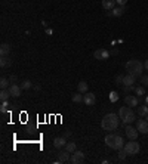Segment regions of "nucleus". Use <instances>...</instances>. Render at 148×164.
<instances>
[{
    "mask_svg": "<svg viewBox=\"0 0 148 164\" xmlns=\"http://www.w3.org/2000/svg\"><path fill=\"white\" fill-rule=\"evenodd\" d=\"M120 126V117L116 114H107L101 121V127L104 130H116Z\"/></svg>",
    "mask_w": 148,
    "mask_h": 164,
    "instance_id": "f257e3e1",
    "label": "nucleus"
},
{
    "mask_svg": "<svg viewBox=\"0 0 148 164\" xmlns=\"http://www.w3.org/2000/svg\"><path fill=\"white\" fill-rule=\"evenodd\" d=\"M104 140H105L107 146L111 148V149L118 151L121 148H125V139H123L120 135H107Z\"/></svg>",
    "mask_w": 148,
    "mask_h": 164,
    "instance_id": "f03ea898",
    "label": "nucleus"
},
{
    "mask_svg": "<svg viewBox=\"0 0 148 164\" xmlns=\"http://www.w3.org/2000/svg\"><path fill=\"white\" fill-rule=\"evenodd\" d=\"M126 69H128V73L135 76V77H139L142 74V69H144V64L138 59H130L126 62Z\"/></svg>",
    "mask_w": 148,
    "mask_h": 164,
    "instance_id": "7ed1b4c3",
    "label": "nucleus"
},
{
    "mask_svg": "<svg viewBox=\"0 0 148 164\" xmlns=\"http://www.w3.org/2000/svg\"><path fill=\"white\" fill-rule=\"evenodd\" d=\"M118 117L125 124H130L135 121V112L130 109V107H121L118 111Z\"/></svg>",
    "mask_w": 148,
    "mask_h": 164,
    "instance_id": "20e7f679",
    "label": "nucleus"
},
{
    "mask_svg": "<svg viewBox=\"0 0 148 164\" xmlns=\"http://www.w3.org/2000/svg\"><path fill=\"white\" fill-rule=\"evenodd\" d=\"M125 149L128 151V154H129V155H135V154H138V152H139L141 145H139L138 142H135V140H132V142L125 144Z\"/></svg>",
    "mask_w": 148,
    "mask_h": 164,
    "instance_id": "39448f33",
    "label": "nucleus"
},
{
    "mask_svg": "<svg viewBox=\"0 0 148 164\" xmlns=\"http://www.w3.org/2000/svg\"><path fill=\"white\" fill-rule=\"evenodd\" d=\"M93 58L98 59V61H105V59L110 58V52L107 49H98V50H95Z\"/></svg>",
    "mask_w": 148,
    "mask_h": 164,
    "instance_id": "423d86ee",
    "label": "nucleus"
},
{
    "mask_svg": "<svg viewBox=\"0 0 148 164\" xmlns=\"http://www.w3.org/2000/svg\"><path fill=\"white\" fill-rule=\"evenodd\" d=\"M136 129H138V132H139V133L147 135V133H148V121H147V120L139 118V120L136 121Z\"/></svg>",
    "mask_w": 148,
    "mask_h": 164,
    "instance_id": "0eeeda50",
    "label": "nucleus"
},
{
    "mask_svg": "<svg viewBox=\"0 0 148 164\" xmlns=\"http://www.w3.org/2000/svg\"><path fill=\"white\" fill-rule=\"evenodd\" d=\"M85 161V154L82 151H74L73 155H71V163L73 164H80Z\"/></svg>",
    "mask_w": 148,
    "mask_h": 164,
    "instance_id": "6e6552de",
    "label": "nucleus"
},
{
    "mask_svg": "<svg viewBox=\"0 0 148 164\" xmlns=\"http://www.w3.org/2000/svg\"><path fill=\"white\" fill-rule=\"evenodd\" d=\"M125 132H126V136H128L130 140H136V137H138V129H135V127H132V126L126 124Z\"/></svg>",
    "mask_w": 148,
    "mask_h": 164,
    "instance_id": "1a4fd4ad",
    "label": "nucleus"
},
{
    "mask_svg": "<svg viewBox=\"0 0 148 164\" xmlns=\"http://www.w3.org/2000/svg\"><path fill=\"white\" fill-rule=\"evenodd\" d=\"M125 102H126V105H128V107H138V105H139V99H138V96L129 95V93L125 96Z\"/></svg>",
    "mask_w": 148,
    "mask_h": 164,
    "instance_id": "9d476101",
    "label": "nucleus"
},
{
    "mask_svg": "<svg viewBox=\"0 0 148 164\" xmlns=\"http://www.w3.org/2000/svg\"><path fill=\"white\" fill-rule=\"evenodd\" d=\"M83 102H85L87 107H92V105H95V102H96V96L93 95L92 92H86V95L83 96Z\"/></svg>",
    "mask_w": 148,
    "mask_h": 164,
    "instance_id": "9b49d317",
    "label": "nucleus"
},
{
    "mask_svg": "<svg viewBox=\"0 0 148 164\" xmlns=\"http://www.w3.org/2000/svg\"><path fill=\"white\" fill-rule=\"evenodd\" d=\"M70 154H71V152H68L67 149L59 151V152H58V161H59V163H68V161H71Z\"/></svg>",
    "mask_w": 148,
    "mask_h": 164,
    "instance_id": "f8f14e48",
    "label": "nucleus"
},
{
    "mask_svg": "<svg viewBox=\"0 0 148 164\" xmlns=\"http://www.w3.org/2000/svg\"><path fill=\"white\" fill-rule=\"evenodd\" d=\"M21 86H18V84H11L9 86V92H11V96H13V98H18V96H21Z\"/></svg>",
    "mask_w": 148,
    "mask_h": 164,
    "instance_id": "ddd939ff",
    "label": "nucleus"
},
{
    "mask_svg": "<svg viewBox=\"0 0 148 164\" xmlns=\"http://www.w3.org/2000/svg\"><path fill=\"white\" fill-rule=\"evenodd\" d=\"M65 145H67V137L59 136V137L54 139V146L55 148H65Z\"/></svg>",
    "mask_w": 148,
    "mask_h": 164,
    "instance_id": "4468645a",
    "label": "nucleus"
},
{
    "mask_svg": "<svg viewBox=\"0 0 148 164\" xmlns=\"http://www.w3.org/2000/svg\"><path fill=\"white\" fill-rule=\"evenodd\" d=\"M135 81H136V77L128 73V76H125V80H123V86H133Z\"/></svg>",
    "mask_w": 148,
    "mask_h": 164,
    "instance_id": "2eb2a0df",
    "label": "nucleus"
},
{
    "mask_svg": "<svg viewBox=\"0 0 148 164\" xmlns=\"http://www.w3.org/2000/svg\"><path fill=\"white\" fill-rule=\"evenodd\" d=\"M116 6V0H102V8L105 11H113Z\"/></svg>",
    "mask_w": 148,
    "mask_h": 164,
    "instance_id": "dca6fc26",
    "label": "nucleus"
},
{
    "mask_svg": "<svg viewBox=\"0 0 148 164\" xmlns=\"http://www.w3.org/2000/svg\"><path fill=\"white\" fill-rule=\"evenodd\" d=\"M11 44H8V43H3L2 46H0V55L2 56H6V55H9L11 53Z\"/></svg>",
    "mask_w": 148,
    "mask_h": 164,
    "instance_id": "f3484780",
    "label": "nucleus"
},
{
    "mask_svg": "<svg viewBox=\"0 0 148 164\" xmlns=\"http://www.w3.org/2000/svg\"><path fill=\"white\" fill-rule=\"evenodd\" d=\"M123 13H125V6H118V8H114L113 9V12H111V15L113 16H123Z\"/></svg>",
    "mask_w": 148,
    "mask_h": 164,
    "instance_id": "a211bd4d",
    "label": "nucleus"
},
{
    "mask_svg": "<svg viewBox=\"0 0 148 164\" xmlns=\"http://www.w3.org/2000/svg\"><path fill=\"white\" fill-rule=\"evenodd\" d=\"M9 96H11L9 89H2V92H0V101L5 102V101H8V99H9Z\"/></svg>",
    "mask_w": 148,
    "mask_h": 164,
    "instance_id": "6ab92c4d",
    "label": "nucleus"
},
{
    "mask_svg": "<svg viewBox=\"0 0 148 164\" xmlns=\"http://www.w3.org/2000/svg\"><path fill=\"white\" fill-rule=\"evenodd\" d=\"M77 90H79L80 93H86V92L89 90V84H87L86 81H80V83L77 84Z\"/></svg>",
    "mask_w": 148,
    "mask_h": 164,
    "instance_id": "aec40b11",
    "label": "nucleus"
},
{
    "mask_svg": "<svg viewBox=\"0 0 148 164\" xmlns=\"http://www.w3.org/2000/svg\"><path fill=\"white\" fill-rule=\"evenodd\" d=\"M148 114V104L147 105H139L138 107V115L139 117H145Z\"/></svg>",
    "mask_w": 148,
    "mask_h": 164,
    "instance_id": "412c9836",
    "label": "nucleus"
},
{
    "mask_svg": "<svg viewBox=\"0 0 148 164\" xmlns=\"http://www.w3.org/2000/svg\"><path fill=\"white\" fill-rule=\"evenodd\" d=\"M11 65H12V61L9 58H6V56H2V59H0V67H2V68H8Z\"/></svg>",
    "mask_w": 148,
    "mask_h": 164,
    "instance_id": "4be33fe9",
    "label": "nucleus"
},
{
    "mask_svg": "<svg viewBox=\"0 0 148 164\" xmlns=\"http://www.w3.org/2000/svg\"><path fill=\"white\" fill-rule=\"evenodd\" d=\"M71 101H73V102H76V104H80V102H83V96L80 95V92H79V93H73Z\"/></svg>",
    "mask_w": 148,
    "mask_h": 164,
    "instance_id": "5701e85b",
    "label": "nucleus"
},
{
    "mask_svg": "<svg viewBox=\"0 0 148 164\" xmlns=\"http://www.w3.org/2000/svg\"><path fill=\"white\" fill-rule=\"evenodd\" d=\"M31 86H33V83H31L30 80L21 81V89H22V90H28V89H31Z\"/></svg>",
    "mask_w": 148,
    "mask_h": 164,
    "instance_id": "b1692460",
    "label": "nucleus"
},
{
    "mask_svg": "<svg viewBox=\"0 0 148 164\" xmlns=\"http://www.w3.org/2000/svg\"><path fill=\"white\" fill-rule=\"evenodd\" d=\"M65 149L68 151V152H74V151H76L77 149V146H76V144H74V142H67V145H65Z\"/></svg>",
    "mask_w": 148,
    "mask_h": 164,
    "instance_id": "393cba45",
    "label": "nucleus"
},
{
    "mask_svg": "<svg viewBox=\"0 0 148 164\" xmlns=\"http://www.w3.org/2000/svg\"><path fill=\"white\" fill-rule=\"evenodd\" d=\"M135 93L141 98V96H144L145 95V87L144 86H139V87H135Z\"/></svg>",
    "mask_w": 148,
    "mask_h": 164,
    "instance_id": "a878e982",
    "label": "nucleus"
},
{
    "mask_svg": "<svg viewBox=\"0 0 148 164\" xmlns=\"http://www.w3.org/2000/svg\"><path fill=\"white\" fill-rule=\"evenodd\" d=\"M9 81L11 80H8V78H2V80H0V87H2V89H8L9 87Z\"/></svg>",
    "mask_w": 148,
    "mask_h": 164,
    "instance_id": "bb28decb",
    "label": "nucleus"
},
{
    "mask_svg": "<svg viewBox=\"0 0 148 164\" xmlns=\"http://www.w3.org/2000/svg\"><path fill=\"white\" fill-rule=\"evenodd\" d=\"M126 155H129V154H128V151H126L125 148L118 149V158H120V160H125V158H126Z\"/></svg>",
    "mask_w": 148,
    "mask_h": 164,
    "instance_id": "cd10ccee",
    "label": "nucleus"
},
{
    "mask_svg": "<svg viewBox=\"0 0 148 164\" xmlns=\"http://www.w3.org/2000/svg\"><path fill=\"white\" fill-rule=\"evenodd\" d=\"M110 101L111 102H117L118 101V93L117 92H111L110 93Z\"/></svg>",
    "mask_w": 148,
    "mask_h": 164,
    "instance_id": "c85d7f7f",
    "label": "nucleus"
},
{
    "mask_svg": "<svg viewBox=\"0 0 148 164\" xmlns=\"http://www.w3.org/2000/svg\"><path fill=\"white\" fill-rule=\"evenodd\" d=\"M123 80H125V76H121V74H118V76H116V84H123Z\"/></svg>",
    "mask_w": 148,
    "mask_h": 164,
    "instance_id": "c756f323",
    "label": "nucleus"
},
{
    "mask_svg": "<svg viewBox=\"0 0 148 164\" xmlns=\"http://www.w3.org/2000/svg\"><path fill=\"white\" fill-rule=\"evenodd\" d=\"M123 92H125L126 95H128V93H130V92H135V86H125Z\"/></svg>",
    "mask_w": 148,
    "mask_h": 164,
    "instance_id": "7c9ffc66",
    "label": "nucleus"
},
{
    "mask_svg": "<svg viewBox=\"0 0 148 164\" xmlns=\"http://www.w3.org/2000/svg\"><path fill=\"white\" fill-rule=\"evenodd\" d=\"M8 107H9V104H8V101H5V102H2V107H0V111H2V112H8Z\"/></svg>",
    "mask_w": 148,
    "mask_h": 164,
    "instance_id": "2f4dec72",
    "label": "nucleus"
},
{
    "mask_svg": "<svg viewBox=\"0 0 148 164\" xmlns=\"http://www.w3.org/2000/svg\"><path fill=\"white\" fill-rule=\"evenodd\" d=\"M141 83H142L144 87L148 86V76H142V77H141Z\"/></svg>",
    "mask_w": 148,
    "mask_h": 164,
    "instance_id": "473e14b6",
    "label": "nucleus"
},
{
    "mask_svg": "<svg viewBox=\"0 0 148 164\" xmlns=\"http://www.w3.org/2000/svg\"><path fill=\"white\" fill-rule=\"evenodd\" d=\"M116 3L120 5V6H125V5L128 3V0H116Z\"/></svg>",
    "mask_w": 148,
    "mask_h": 164,
    "instance_id": "72a5a7b5",
    "label": "nucleus"
},
{
    "mask_svg": "<svg viewBox=\"0 0 148 164\" xmlns=\"http://www.w3.org/2000/svg\"><path fill=\"white\" fill-rule=\"evenodd\" d=\"M70 136H71V132H70V130H67V132L64 133V137H70Z\"/></svg>",
    "mask_w": 148,
    "mask_h": 164,
    "instance_id": "f704fd0d",
    "label": "nucleus"
},
{
    "mask_svg": "<svg viewBox=\"0 0 148 164\" xmlns=\"http://www.w3.org/2000/svg\"><path fill=\"white\" fill-rule=\"evenodd\" d=\"M144 68L148 71V59H145V62H144Z\"/></svg>",
    "mask_w": 148,
    "mask_h": 164,
    "instance_id": "c9c22d12",
    "label": "nucleus"
},
{
    "mask_svg": "<svg viewBox=\"0 0 148 164\" xmlns=\"http://www.w3.org/2000/svg\"><path fill=\"white\" fill-rule=\"evenodd\" d=\"M9 80H11L12 83H13V81H16V76H11V78H9Z\"/></svg>",
    "mask_w": 148,
    "mask_h": 164,
    "instance_id": "e433bc0d",
    "label": "nucleus"
},
{
    "mask_svg": "<svg viewBox=\"0 0 148 164\" xmlns=\"http://www.w3.org/2000/svg\"><path fill=\"white\" fill-rule=\"evenodd\" d=\"M110 53H113V55H117V53H118V50H117V49H113Z\"/></svg>",
    "mask_w": 148,
    "mask_h": 164,
    "instance_id": "4c0bfd02",
    "label": "nucleus"
},
{
    "mask_svg": "<svg viewBox=\"0 0 148 164\" xmlns=\"http://www.w3.org/2000/svg\"><path fill=\"white\" fill-rule=\"evenodd\" d=\"M145 102H147V104H148V95H147V96H145Z\"/></svg>",
    "mask_w": 148,
    "mask_h": 164,
    "instance_id": "58836bf2",
    "label": "nucleus"
},
{
    "mask_svg": "<svg viewBox=\"0 0 148 164\" xmlns=\"http://www.w3.org/2000/svg\"><path fill=\"white\" fill-rule=\"evenodd\" d=\"M145 120H147V121H148V114H147V115H145Z\"/></svg>",
    "mask_w": 148,
    "mask_h": 164,
    "instance_id": "ea45409f",
    "label": "nucleus"
}]
</instances>
